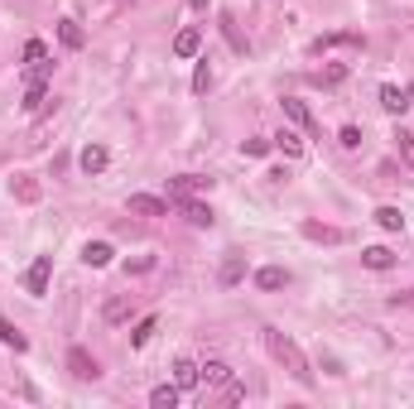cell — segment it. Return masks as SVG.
<instances>
[{"mask_svg": "<svg viewBox=\"0 0 414 409\" xmlns=\"http://www.w3.org/2000/svg\"><path fill=\"white\" fill-rule=\"evenodd\" d=\"M111 255H116V250H111V241H87V245H83V265H92V270H106Z\"/></svg>", "mask_w": 414, "mask_h": 409, "instance_id": "9", "label": "cell"}, {"mask_svg": "<svg viewBox=\"0 0 414 409\" xmlns=\"http://www.w3.org/2000/svg\"><path fill=\"white\" fill-rule=\"evenodd\" d=\"M221 34H226V44H231L236 54H250V44L241 39V34H236V20H231V15H221Z\"/></svg>", "mask_w": 414, "mask_h": 409, "instance_id": "24", "label": "cell"}, {"mask_svg": "<svg viewBox=\"0 0 414 409\" xmlns=\"http://www.w3.org/2000/svg\"><path fill=\"white\" fill-rule=\"evenodd\" d=\"M197 188H212V178H202V173H178V178H169V197H193Z\"/></svg>", "mask_w": 414, "mask_h": 409, "instance_id": "7", "label": "cell"}, {"mask_svg": "<svg viewBox=\"0 0 414 409\" xmlns=\"http://www.w3.org/2000/svg\"><path fill=\"white\" fill-rule=\"evenodd\" d=\"M169 207H178L193 226H212V221H217V217H212V207H207V202H197V197H169Z\"/></svg>", "mask_w": 414, "mask_h": 409, "instance_id": "3", "label": "cell"}, {"mask_svg": "<svg viewBox=\"0 0 414 409\" xmlns=\"http://www.w3.org/2000/svg\"><path fill=\"white\" fill-rule=\"evenodd\" d=\"M111 164V154H106V145H97V140H92V145H83V154H78V169H83L87 178H92V173H102V169H106Z\"/></svg>", "mask_w": 414, "mask_h": 409, "instance_id": "5", "label": "cell"}, {"mask_svg": "<svg viewBox=\"0 0 414 409\" xmlns=\"http://www.w3.org/2000/svg\"><path fill=\"white\" fill-rule=\"evenodd\" d=\"M270 145H275V149H284V154H289V159H299V154H304V140L294 135V130H279V135L270 140Z\"/></svg>", "mask_w": 414, "mask_h": 409, "instance_id": "22", "label": "cell"}, {"mask_svg": "<svg viewBox=\"0 0 414 409\" xmlns=\"http://www.w3.org/2000/svg\"><path fill=\"white\" fill-rule=\"evenodd\" d=\"M58 39H63V49H73V54L87 44V34H83V25H78V20H58Z\"/></svg>", "mask_w": 414, "mask_h": 409, "instance_id": "17", "label": "cell"}, {"mask_svg": "<svg viewBox=\"0 0 414 409\" xmlns=\"http://www.w3.org/2000/svg\"><path fill=\"white\" fill-rule=\"evenodd\" d=\"M241 279H246V255H226V260H221L217 284H221V289H231V284H241Z\"/></svg>", "mask_w": 414, "mask_h": 409, "instance_id": "10", "label": "cell"}, {"mask_svg": "<svg viewBox=\"0 0 414 409\" xmlns=\"http://www.w3.org/2000/svg\"><path fill=\"white\" fill-rule=\"evenodd\" d=\"M197 44H202V29H197V25L178 29V34H173V58H193Z\"/></svg>", "mask_w": 414, "mask_h": 409, "instance_id": "8", "label": "cell"}, {"mask_svg": "<svg viewBox=\"0 0 414 409\" xmlns=\"http://www.w3.org/2000/svg\"><path fill=\"white\" fill-rule=\"evenodd\" d=\"M361 265H366V270H390V265H395V250H390V245H366V250H361Z\"/></svg>", "mask_w": 414, "mask_h": 409, "instance_id": "15", "label": "cell"}, {"mask_svg": "<svg viewBox=\"0 0 414 409\" xmlns=\"http://www.w3.org/2000/svg\"><path fill=\"white\" fill-rule=\"evenodd\" d=\"M342 78H347V68H342V63H332L328 73H323V82H328V87H337V82H342Z\"/></svg>", "mask_w": 414, "mask_h": 409, "instance_id": "32", "label": "cell"}, {"mask_svg": "<svg viewBox=\"0 0 414 409\" xmlns=\"http://www.w3.org/2000/svg\"><path fill=\"white\" fill-rule=\"evenodd\" d=\"M376 226L381 231H405V212L400 207H376Z\"/></svg>", "mask_w": 414, "mask_h": 409, "instance_id": "21", "label": "cell"}, {"mask_svg": "<svg viewBox=\"0 0 414 409\" xmlns=\"http://www.w3.org/2000/svg\"><path fill=\"white\" fill-rule=\"evenodd\" d=\"M178 395H183L178 385H154V390H150V405L154 409H173L178 405Z\"/></svg>", "mask_w": 414, "mask_h": 409, "instance_id": "20", "label": "cell"}, {"mask_svg": "<svg viewBox=\"0 0 414 409\" xmlns=\"http://www.w3.org/2000/svg\"><path fill=\"white\" fill-rule=\"evenodd\" d=\"M255 284H260L265 294H275V289L289 284V270H284V265H265V270H255Z\"/></svg>", "mask_w": 414, "mask_h": 409, "instance_id": "14", "label": "cell"}, {"mask_svg": "<svg viewBox=\"0 0 414 409\" xmlns=\"http://www.w3.org/2000/svg\"><path fill=\"white\" fill-rule=\"evenodd\" d=\"M44 97H49V92H44V82H29V92H25V111H29V116H39V111H44Z\"/></svg>", "mask_w": 414, "mask_h": 409, "instance_id": "26", "label": "cell"}, {"mask_svg": "<svg viewBox=\"0 0 414 409\" xmlns=\"http://www.w3.org/2000/svg\"><path fill=\"white\" fill-rule=\"evenodd\" d=\"M68 371H73L78 381H97V376H102V366H97V356L87 352V347H73V352H68Z\"/></svg>", "mask_w": 414, "mask_h": 409, "instance_id": "4", "label": "cell"}, {"mask_svg": "<svg viewBox=\"0 0 414 409\" xmlns=\"http://www.w3.org/2000/svg\"><path fill=\"white\" fill-rule=\"evenodd\" d=\"M49 279H54V255H34V265H29V274H25V289L34 299H44V294H49Z\"/></svg>", "mask_w": 414, "mask_h": 409, "instance_id": "2", "label": "cell"}, {"mask_svg": "<svg viewBox=\"0 0 414 409\" xmlns=\"http://www.w3.org/2000/svg\"><path fill=\"white\" fill-rule=\"evenodd\" d=\"M265 347H270V356H275L279 366H284V371H289V376H294V381L304 385H313V371H308V356L299 352V347H294V337H284V332H279V327H265Z\"/></svg>", "mask_w": 414, "mask_h": 409, "instance_id": "1", "label": "cell"}, {"mask_svg": "<svg viewBox=\"0 0 414 409\" xmlns=\"http://www.w3.org/2000/svg\"><path fill=\"white\" fill-rule=\"evenodd\" d=\"M130 212L135 217H169V202L154 193H130Z\"/></svg>", "mask_w": 414, "mask_h": 409, "instance_id": "6", "label": "cell"}, {"mask_svg": "<svg viewBox=\"0 0 414 409\" xmlns=\"http://www.w3.org/2000/svg\"><path fill=\"white\" fill-rule=\"evenodd\" d=\"M207 87H212V68H207V63H197V73H193V92H197V97H207Z\"/></svg>", "mask_w": 414, "mask_h": 409, "instance_id": "28", "label": "cell"}, {"mask_svg": "<svg viewBox=\"0 0 414 409\" xmlns=\"http://www.w3.org/2000/svg\"><path fill=\"white\" fill-rule=\"evenodd\" d=\"M44 58H49V44H44V39H29L25 44V63H44Z\"/></svg>", "mask_w": 414, "mask_h": 409, "instance_id": "29", "label": "cell"}, {"mask_svg": "<svg viewBox=\"0 0 414 409\" xmlns=\"http://www.w3.org/2000/svg\"><path fill=\"white\" fill-rule=\"evenodd\" d=\"M173 385H178V390H193V385H202V376H197V361H188V356H183V361H173Z\"/></svg>", "mask_w": 414, "mask_h": 409, "instance_id": "16", "label": "cell"}, {"mask_svg": "<svg viewBox=\"0 0 414 409\" xmlns=\"http://www.w3.org/2000/svg\"><path fill=\"white\" fill-rule=\"evenodd\" d=\"M197 376H202V385H231V381H236L226 361H202V366H197Z\"/></svg>", "mask_w": 414, "mask_h": 409, "instance_id": "13", "label": "cell"}, {"mask_svg": "<svg viewBox=\"0 0 414 409\" xmlns=\"http://www.w3.org/2000/svg\"><path fill=\"white\" fill-rule=\"evenodd\" d=\"M241 154H250V159H265V154H270V140H246V145H241Z\"/></svg>", "mask_w": 414, "mask_h": 409, "instance_id": "31", "label": "cell"}, {"mask_svg": "<svg viewBox=\"0 0 414 409\" xmlns=\"http://www.w3.org/2000/svg\"><path fill=\"white\" fill-rule=\"evenodd\" d=\"M304 236H308V241H323V245L347 241V231H342V226H323V221H304Z\"/></svg>", "mask_w": 414, "mask_h": 409, "instance_id": "11", "label": "cell"}, {"mask_svg": "<svg viewBox=\"0 0 414 409\" xmlns=\"http://www.w3.org/2000/svg\"><path fill=\"white\" fill-rule=\"evenodd\" d=\"M0 342H5L10 352H25V347H29V337H25L15 323H10V318H0Z\"/></svg>", "mask_w": 414, "mask_h": 409, "instance_id": "19", "label": "cell"}, {"mask_svg": "<svg viewBox=\"0 0 414 409\" xmlns=\"http://www.w3.org/2000/svg\"><path fill=\"white\" fill-rule=\"evenodd\" d=\"M337 145H342V149H361V130L357 126H342V130H337Z\"/></svg>", "mask_w": 414, "mask_h": 409, "instance_id": "30", "label": "cell"}, {"mask_svg": "<svg viewBox=\"0 0 414 409\" xmlns=\"http://www.w3.org/2000/svg\"><path fill=\"white\" fill-rule=\"evenodd\" d=\"M102 313H106V323H126V318H130V303H126V299H111Z\"/></svg>", "mask_w": 414, "mask_h": 409, "instance_id": "27", "label": "cell"}, {"mask_svg": "<svg viewBox=\"0 0 414 409\" xmlns=\"http://www.w3.org/2000/svg\"><path fill=\"white\" fill-rule=\"evenodd\" d=\"M395 149H400V159H405V169L414 173V135H410V130H395Z\"/></svg>", "mask_w": 414, "mask_h": 409, "instance_id": "25", "label": "cell"}, {"mask_svg": "<svg viewBox=\"0 0 414 409\" xmlns=\"http://www.w3.org/2000/svg\"><path fill=\"white\" fill-rule=\"evenodd\" d=\"M381 106H386L390 116H405V111H410V92H400L395 82H386V87H381Z\"/></svg>", "mask_w": 414, "mask_h": 409, "instance_id": "12", "label": "cell"}, {"mask_svg": "<svg viewBox=\"0 0 414 409\" xmlns=\"http://www.w3.org/2000/svg\"><path fill=\"white\" fill-rule=\"evenodd\" d=\"M279 106H284V116H289L294 126H304V130H313V111H308L304 102H299V97H284Z\"/></svg>", "mask_w": 414, "mask_h": 409, "instance_id": "18", "label": "cell"}, {"mask_svg": "<svg viewBox=\"0 0 414 409\" xmlns=\"http://www.w3.org/2000/svg\"><path fill=\"white\" fill-rule=\"evenodd\" d=\"M154 327H159V318H154V313H150V318H140L135 332H130V347H145V342L154 337Z\"/></svg>", "mask_w": 414, "mask_h": 409, "instance_id": "23", "label": "cell"}]
</instances>
